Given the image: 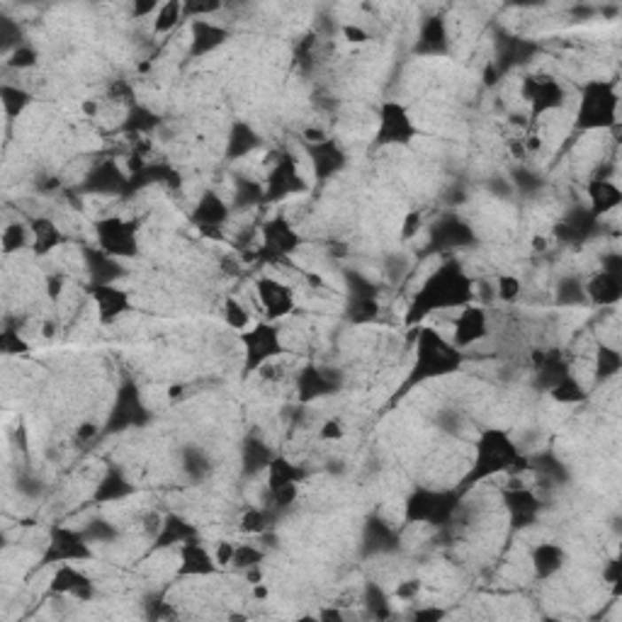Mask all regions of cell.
I'll list each match as a JSON object with an SVG mask.
<instances>
[{
    "label": "cell",
    "instance_id": "cell-2",
    "mask_svg": "<svg viewBox=\"0 0 622 622\" xmlns=\"http://www.w3.org/2000/svg\"><path fill=\"white\" fill-rule=\"evenodd\" d=\"M460 365H463V350L457 346H450L438 330L424 329L418 336L414 369H411V377L406 379L404 392L418 382H425V379L450 375Z\"/></svg>",
    "mask_w": 622,
    "mask_h": 622
},
{
    "label": "cell",
    "instance_id": "cell-30",
    "mask_svg": "<svg viewBox=\"0 0 622 622\" xmlns=\"http://www.w3.org/2000/svg\"><path fill=\"white\" fill-rule=\"evenodd\" d=\"M518 292H520V283L516 280V277H510V275L501 277V283H499L501 299H513V297H518Z\"/></svg>",
    "mask_w": 622,
    "mask_h": 622
},
{
    "label": "cell",
    "instance_id": "cell-13",
    "mask_svg": "<svg viewBox=\"0 0 622 622\" xmlns=\"http://www.w3.org/2000/svg\"><path fill=\"white\" fill-rule=\"evenodd\" d=\"M95 307H97V316L103 323H110L117 316H122L124 311L129 309V294L110 284H95L93 290Z\"/></svg>",
    "mask_w": 622,
    "mask_h": 622
},
{
    "label": "cell",
    "instance_id": "cell-23",
    "mask_svg": "<svg viewBox=\"0 0 622 622\" xmlns=\"http://www.w3.org/2000/svg\"><path fill=\"white\" fill-rule=\"evenodd\" d=\"M622 368V358L620 353L615 348H608V346H601L598 348V355H595V369H598V377H613L618 375Z\"/></svg>",
    "mask_w": 622,
    "mask_h": 622
},
{
    "label": "cell",
    "instance_id": "cell-28",
    "mask_svg": "<svg viewBox=\"0 0 622 622\" xmlns=\"http://www.w3.org/2000/svg\"><path fill=\"white\" fill-rule=\"evenodd\" d=\"M224 316H227V323L231 329L241 330H244L245 326H248V321H251V314L236 302V299H227V304H224Z\"/></svg>",
    "mask_w": 622,
    "mask_h": 622
},
{
    "label": "cell",
    "instance_id": "cell-21",
    "mask_svg": "<svg viewBox=\"0 0 622 622\" xmlns=\"http://www.w3.org/2000/svg\"><path fill=\"white\" fill-rule=\"evenodd\" d=\"M224 37H227V32L214 27L207 19L192 22V51H198V54H207L209 49L219 47Z\"/></svg>",
    "mask_w": 622,
    "mask_h": 622
},
{
    "label": "cell",
    "instance_id": "cell-15",
    "mask_svg": "<svg viewBox=\"0 0 622 622\" xmlns=\"http://www.w3.org/2000/svg\"><path fill=\"white\" fill-rule=\"evenodd\" d=\"M584 294L591 297L595 304H615L622 297V280L620 273H608V270H601L595 273L594 277H588V283L584 284Z\"/></svg>",
    "mask_w": 622,
    "mask_h": 622
},
{
    "label": "cell",
    "instance_id": "cell-5",
    "mask_svg": "<svg viewBox=\"0 0 622 622\" xmlns=\"http://www.w3.org/2000/svg\"><path fill=\"white\" fill-rule=\"evenodd\" d=\"M97 245L110 258H129L136 253V227L132 222H124L120 217H107L97 222Z\"/></svg>",
    "mask_w": 622,
    "mask_h": 622
},
{
    "label": "cell",
    "instance_id": "cell-3",
    "mask_svg": "<svg viewBox=\"0 0 622 622\" xmlns=\"http://www.w3.org/2000/svg\"><path fill=\"white\" fill-rule=\"evenodd\" d=\"M618 107L620 97L608 81H588L581 95L576 127L579 129H608L618 124Z\"/></svg>",
    "mask_w": 622,
    "mask_h": 622
},
{
    "label": "cell",
    "instance_id": "cell-7",
    "mask_svg": "<svg viewBox=\"0 0 622 622\" xmlns=\"http://www.w3.org/2000/svg\"><path fill=\"white\" fill-rule=\"evenodd\" d=\"M455 496L453 494H440V491H418L411 496L406 513L416 523H443L453 516Z\"/></svg>",
    "mask_w": 622,
    "mask_h": 622
},
{
    "label": "cell",
    "instance_id": "cell-9",
    "mask_svg": "<svg viewBox=\"0 0 622 622\" xmlns=\"http://www.w3.org/2000/svg\"><path fill=\"white\" fill-rule=\"evenodd\" d=\"M90 556V549L85 545V538L76 530H66L58 528L54 530L51 535V542H49V552H47V562H78V559H88Z\"/></svg>",
    "mask_w": 622,
    "mask_h": 622
},
{
    "label": "cell",
    "instance_id": "cell-31",
    "mask_svg": "<svg viewBox=\"0 0 622 622\" xmlns=\"http://www.w3.org/2000/svg\"><path fill=\"white\" fill-rule=\"evenodd\" d=\"M35 51H29V49H18L15 54H12V58H10V64L12 66H19V68H25V66H32L35 64Z\"/></svg>",
    "mask_w": 622,
    "mask_h": 622
},
{
    "label": "cell",
    "instance_id": "cell-16",
    "mask_svg": "<svg viewBox=\"0 0 622 622\" xmlns=\"http://www.w3.org/2000/svg\"><path fill=\"white\" fill-rule=\"evenodd\" d=\"M180 562H183V566H180L183 574L205 576L217 571V559L209 555L199 542H195V540L183 542V547H180Z\"/></svg>",
    "mask_w": 622,
    "mask_h": 622
},
{
    "label": "cell",
    "instance_id": "cell-1",
    "mask_svg": "<svg viewBox=\"0 0 622 622\" xmlns=\"http://www.w3.org/2000/svg\"><path fill=\"white\" fill-rule=\"evenodd\" d=\"M470 277H467L457 265H445V268H440L438 273L431 275V277L425 280L421 292L414 297L408 321L424 319L425 314H433V311L438 309H447V307H463V304L470 302Z\"/></svg>",
    "mask_w": 622,
    "mask_h": 622
},
{
    "label": "cell",
    "instance_id": "cell-22",
    "mask_svg": "<svg viewBox=\"0 0 622 622\" xmlns=\"http://www.w3.org/2000/svg\"><path fill=\"white\" fill-rule=\"evenodd\" d=\"M533 564L538 576H552L564 564V549L556 545H540L533 552Z\"/></svg>",
    "mask_w": 622,
    "mask_h": 622
},
{
    "label": "cell",
    "instance_id": "cell-33",
    "mask_svg": "<svg viewBox=\"0 0 622 622\" xmlns=\"http://www.w3.org/2000/svg\"><path fill=\"white\" fill-rule=\"evenodd\" d=\"M418 224H421V217L418 214H408V219H406V227H404V236H414V231L418 229Z\"/></svg>",
    "mask_w": 622,
    "mask_h": 622
},
{
    "label": "cell",
    "instance_id": "cell-26",
    "mask_svg": "<svg viewBox=\"0 0 622 622\" xmlns=\"http://www.w3.org/2000/svg\"><path fill=\"white\" fill-rule=\"evenodd\" d=\"M183 5L180 3H166L156 10V32H168L175 27V22L180 19Z\"/></svg>",
    "mask_w": 622,
    "mask_h": 622
},
{
    "label": "cell",
    "instance_id": "cell-14",
    "mask_svg": "<svg viewBox=\"0 0 622 622\" xmlns=\"http://www.w3.org/2000/svg\"><path fill=\"white\" fill-rule=\"evenodd\" d=\"M484 336H486V311L474 309V307L463 309L460 319L455 323V346L467 348Z\"/></svg>",
    "mask_w": 622,
    "mask_h": 622
},
{
    "label": "cell",
    "instance_id": "cell-35",
    "mask_svg": "<svg viewBox=\"0 0 622 622\" xmlns=\"http://www.w3.org/2000/svg\"><path fill=\"white\" fill-rule=\"evenodd\" d=\"M346 37H348L350 42H362V39H368V35L358 27H346Z\"/></svg>",
    "mask_w": 622,
    "mask_h": 622
},
{
    "label": "cell",
    "instance_id": "cell-4",
    "mask_svg": "<svg viewBox=\"0 0 622 622\" xmlns=\"http://www.w3.org/2000/svg\"><path fill=\"white\" fill-rule=\"evenodd\" d=\"M528 464L520 457L518 447L510 443V438L503 431H486L477 443V457H474V470L470 474L471 481H481L484 477H494L499 471H509L510 467Z\"/></svg>",
    "mask_w": 622,
    "mask_h": 622
},
{
    "label": "cell",
    "instance_id": "cell-6",
    "mask_svg": "<svg viewBox=\"0 0 622 622\" xmlns=\"http://www.w3.org/2000/svg\"><path fill=\"white\" fill-rule=\"evenodd\" d=\"M245 369H258L260 365H268L275 355L283 353V343H280V333L270 323H258L253 330H245Z\"/></svg>",
    "mask_w": 622,
    "mask_h": 622
},
{
    "label": "cell",
    "instance_id": "cell-10",
    "mask_svg": "<svg viewBox=\"0 0 622 622\" xmlns=\"http://www.w3.org/2000/svg\"><path fill=\"white\" fill-rule=\"evenodd\" d=\"M255 290H258L260 307L268 311L270 319H280V316L294 309V294L290 292L287 284L277 283L275 277H260L255 283Z\"/></svg>",
    "mask_w": 622,
    "mask_h": 622
},
{
    "label": "cell",
    "instance_id": "cell-34",
    "mask_svg": "<svg viewBox=\"0 0 622 622\" xmlns=\"http://www.w3.org/2000/svg\"><path fill=\"white\" fill-rule=\"evenodd\" d=\"M418 588H421V584H418V581H406V584L399 588V595H401V598H411V595H414Z\"/></svg>",
    "mask_w": 622,
    "mask_h": 622
},
{
    "label": "cell",
    "instance_id": "cell-24",
    "mask_svg": "<svg viewBox=\"0 0 622 622\" xmlns=\"http://www.w3.org/2000/svg\"><path fill=\"white\" fill-rule=\"evenodd\" d=\"M35 231H37V251H49V248H54V245L61 241V234L57 231V227L49 222V219H39V222H35Z\"/></svg>",
    "mask_w": 622,
    "mask_h": 622
},
{
    "label": "cell",
    "instance_id": "cell-27",
    "mask_svg": "<svg viewBox=\"0 0 622 622\" xmlns=\"http://www.w3.org/2000/svg\"><path fill=\"white\" fill-rule=\"evenodd\" d=\"M260 549H255L253 545H234V556H231V564L238 569H251V566L260 564Z\"/></svg>",
    "mask_w": 622,
    "mask_h": 622
},
{
    "label": "cell",
    "instance_id": "cell-20",
    "mask_svg": "<svg viewBox=\"0 0 622 622\" xmlns=\"http://www.w3.org/2000/svg\"><path fill=\"white\" fill-rule=\"evenodd\" d=\"M506 501H509V513L516 525H525L538 513L540 503L530 491H509Z\"/></svg>",
    "mask_w": 622,
    "mask_h": 622
},
{
    "label": "cell",
    "instance_id": "cell-32",
    "mask_svg": "<svg viewBox=\"0 0 622 622\" xmlns=\"http://www.w3.org/2000/svg\"><path fill=\"white\" fill-rule=\"evenodd\" d=\"M340 435H343V428H340L338 421H326L323 424L321 438H340Z\"/></svg>",
    "mask_w": 622,
    "mask_h": 622
},
{
    "label": "cell",
    "instance_id": "cell-19",
    "mask_svg": "<svg viewBox=\"0 0 622 622\" xmlns=\"http://www.w3.org/2000/svg\"><path fill=\"white\" fill-rule=\"evenodd\" d=\"M588 195H591V214L594 217L613 212L615 207H620L622 202L620 188L608 178H595L591 183V188H588Z\"/></svg>",
    "mask_w": 622,
    "mask_h": 622
},
{
    "label": "cell",
    "instance_id": "cell-11",
    "mask_svg": "<svg viewBox=\"0 0 622 622\" xmlns=\"http://www.w3.org/2000/svg\"><path fill=\"white\" fill-rule=\"evenodd\" d=\"M523 95L528 97V103L533 105V114L549 113L556 110L559 105L564 103V90L562 85L552 81V78H528L523 85Z\"/></svg>",
    "mask_w": 622,
    "mask_h": 622
},
{
    "label": "cell",
    "instance_id": "cell-18",
    "mask_svg": "<svg viewBox=\"0 0 622 622\" xmlns=\"http://www.w3.org/2000/svg\"><path fill=\"white\" fill-rule=\"evenodd\" d=\"M265 245L263 251H273V255H287L292 253L294 248L299 245V236L294 234V229L284 222L283 217H277L275 222H270L263 231Z\"/></svg>",
    "mask_w": 622,
    "mask_h": 622
},
{
    "label": "cell",
    "instance_id": "cell-12",
    "mask_svg": "<svg viewBox=\"0 0 622 622\" xmlns=\"http://www.w3.org/2000/svg\"><path fill=\"white\" fill-rule=\"evenodd\" d=\"M304 188H307V183L299 178L294 160L290 159V156H284V159L277 160V163H275V168L270 170L265 198L280 199V198H287V195H292V192H299V190Z\"/></svg>",
    "mask_w": 622,
    "mask_h": 622
},
{
    "label": "cell",
    "instance_id": "cell-17",
    "mask_svg": "<svg viewBox=\"0 0 622 622\" xmlns=\"http://www.w3.org/2000/svg\"><path fill=\"white\" fill-rule=\"evenodd\" d=\"M227 205H224L222 198L214 195V192H205V195L199 198L198 207H195V214H192V219L198 222V227L202 229V231H217V229L227 222Z\"/></svg>",
    "mask_w": 622,
    "mask_h": 622
},
{
    "label": "cell",
    "instance_id": "cell-8",
    "mask_svg": "<svg viewBox=\"0 0 622 622\" xmlns=\"http://www.w3.org/2000/svg\"><path fill=\"white\" fill-rule=\"evenodd\" d=\"M416 136V127L414 120L408 117L401 105L396 103H387L382 107V114H379V132H377V142L379 144H408Z\"/></svg>",
    "mask_w": 622,
    "mask_h": 622
},
{
    "label": "cell",
    "instance_id": "cell-29",
    "mask_svg": "<svg viewBox=\"0 0 622 622\" xmlns=\"http://www.w3.org/2000/svg\"><path fill=\"white\" fill-rule=\"evenodd\" d=\"M244 533H263L265 530V518L260 510H251V513H245L244 518Z\"/></svg>",
    "mask_w": 622,
    "mask_h": 622
},
{
    "label": "cell",
    "instance_id": "cell-25",
    "mask_svg": "<svg viewBox=\"0 0 622 622\" xmlns=\"http://www.w3.org/2000/svg\"><path fill=\"white\" fill-rule=\"evenodd\" d=\"M255 144H258V136H255L248 127H236V132L231 134V153H234V159H238V156H244L245 152H251V149H255Z\"/></svg>",
    "mask_w": 622,
    "mask_h": 622
}]
</instances>
